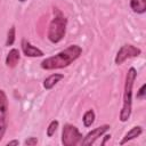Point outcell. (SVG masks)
Listing matches in <instances>:
<instances>
[{"mask_svg": "<svg viewBox=\"0 0 146 146\" xmlns=\"http://www.w3.org/2000/svg\"><path fill=\"white\" fill-rule=\"evenodd\" d=\"M82 54V48L78 44H71L66 49L59 51L55 56L48 57L41 62V67L43 70H58L70 66L74 60H76Z\"/></svg>", "mask_w": 146, "mask_h": 146, "instance_id": "1", "label": "cell"}, {"mask_svg": "<svg viewBox=\"0 0 146 146\" xmlns=\"http://www.w3.org/2000/svg\"><path fill=\"white\" fill-rule=\"evenodd\" d=\"M137 78V71L135 67H130L125 74L124 91H123V105L120 111V121L127 122L132 111V88Z\"/></svg>", "mask_w": 146, "mask_h": 146, "instance_id": "2", "label": "cell"}, {"mask_svg": "<svg viewBox=\"0 0 146 146\" xmlns=\"http://www.w3.org/2000/svg\"><path fill=\"white\" fill-rule=\"evenodd\" d=\"M67 19L60 10H56L54 18L51 19L48 29V39L52 43H58L63 40L66 32Z\"/></svg>", "mask_w": 146, "mask_h": 146, "instance_id": "3", "label": "cell"}, {"mask_svg": "<svg viewBox=\"0 0 146 146\" xmlns=\"http://www.w3.org/2000/svg\"><path fill=\"white\" fill-rule=\"evenodd\" d=\"M82 140V133L79 129L70 123H66L62 130V144L64 146H75Z\"/></svg>", "mask_w": 146, "mask_h": 146, "instance_id": "4", "label": "cell"}, {"mask_svg": "<svg viewBox=\"0 0 146 146\" xmlns=\"http://www.w3.org/2000/svg\"><path fill=\"white\" fill-rule=\"evenodd\" d=\"M140 54H141V50L138 47H136L133 44H123L119 49V51H117V54L115 56L114 62H115L116 65H121L127 59L132 58V57H137Z\"/></svg>", "mask_w": 146, "mask_h": 146, "instance_id": "5", "label": "cell"}, {"mask_svg": "<svg viewBox=\"0 0 146 146\" xmlns=\"http://www.w3.org/2000/svg\"><path fill=\"white\" fill-rule=\"evenodd\" d=\"M8 117V98L6 92L0 89V140L2 139L6 129H7V120Z\"/></svg>", "mask_w": 146, "mask_h": 146, "instance_id": "6", "label": "cell"}, {"mask_svg": "<svg viewBox=\"0 0 146 146\" xmlns=\"http://www.w3.org/2000/svg\"><path fill=\"white\" fill-rule=\"evenodd\" d=\"M108 129H110V125H108V124H103V125H100V127L95 128L94 130L89 131V132L86 135V137L81 140L80 144L83 145V146H88V145L95 144V141H96L99 137H102Z\"/></svg>", "mask_w": 146, "mask_h": 146, "instance_id": "7", "label": "cell"}, {"mask_svg": "<svg viewBox=\"0 0 146 146\" xmlns=\"http://www.w3.org/2000/svg\"><path fill=\"white\" fill-rule=\"evenodd\" d=\"M21 46H22V50H23V52H24V55L26 57H42L44 55L41 49H39L35 46H33L26 39H22Z\"/></svg>", "mask_w": 146, "mask_h": 146, "instance_id": "8", "label": "cell"}, {"mask_svg": "<svg viewBox=\"0 0 146 146\" xmlns=\"http://www.w3.org/2000/svg\"><path fill=\"white\" fill-rule=\"evenodd\" d=\"M19 58H21V54H19V50L16 49V48H13L9 50V52L7 54L6 56V66L7 67H15L18 62H19Z\"/></svg>", "mask_w": 146, "mask_h": 146, "instance_id": "9", "label": "cell"}, {"mask_svg": "<svg viewBox=\"0 0 146 146\" xmlns=\"http://www.w3.org/2000/svg\"><path fill=\"white\" fill-rule=\"evenodd\" d=\"M62 79H64V74H60V73H54L51 75H49L48 78L44 79L43 81V88L46 90H50L51 88H54Z\"/></svg>", "mask_w": 146, "mask_h": 146, "instance_id": "10", "label": "cell"}, {"mask_svg": "<svg viewBox=\"0 0 146 146\" xmlns=\"http://www.w3.org/2000/svg\"><path fill=\"white\" fill-rule=\"evenodd\" d=\"M141 132H143V128L139 127V125H136V127L131 128V129L124 135L123 139L120 141V145H124L125 143H128V141H130V140H132V139H136L137 137H139V136L141 135Z\"/></svg>", "mask_w": 146, "mask_h": 146, "instance_id": "11", "label": "cell"}, {"mask_svg": "<svg viewBox=\"0 0 146 146\" xmlns=\"http://www.w3.org/2000/svg\"><path fill=\"white\" fill-rule=\"evenodd\" d=\"M130 8L133 13L144 14L146 11V0H130Z\"/></svg>", "mask_w": 146, "mask_h": 146, "instance_id": "12", "label": "cell"}, {"mask_svg": "<svg viewBox=\"0 0 146 146\" xmlns=\"http://www.w3.org/2000/svg\"><path fill=\"white\" fill-rule=\"evenodd\" d=\"M95 117H96V115H95L94 110H88V111L83 114V117H82L83 125H84L86 128L91 127V124H92L94 121H95Z\"/></svg>", "mask_w": 146, "mask_h": 146, "instance_id": "13", "label": "cell"}, {"mask_svg": "<svg viewBox=\"0 0 146 146\" xmlns=\"http://www.w3.org/2000/svg\"><path fill=\"white\" fill-rule=\"evenodd\" d=\"M15 36H16V29L15 26H11L7 33V40H6V46H13L15 42Z\"/></svg>", "mask_w": 146, "mask_h": 146, "instance_id": "14", "label": "cell"}, {"mask_svg": "<svg viewBox=\"0 0 146 146\" xmlns=\"http://www.w3.org/2000/svg\"><path fill=\"white\" fill-rule=\"evenodd\" d=\"M58 125H59V122H58L57 120H52V121L49 123L48 128H47V136H48V137H52V136L55 135V132H56Z\"/></svg>", "mask_w": 146, "mask_h": 146, "instance_id": "15", "label": "cell"}, {"mask_svg": "<svg viewBox=\"0 0 146 146\" xmlns=\"http://www.w3.org/2000/svg\"><path fill=\"white\" fill-rule=\"evenodd\" d=\"M24 144H25L26 146H34V145L38 144V139H36L35 137H29L27 139H25Z\"/></svg>", "mask_w": 146, "mask_h": 146, "instance_id": "16", "label": "cell"}, {"mask_svg": "<svg viewBox=\"0 0 146 146\" xmlns=\"http://www.w3.org/2000/svg\"><path fill=\"white\" fill-rule=\"evenodd\" d=\"M145 88H146V84H143L139 88L138 94H137V98H139V99H144L145 98Z\"/></svg>", "mask_w": 146, "mask_h": 146, "instance_id": "17", "label": "cell"}, {"mask_svg": "<svg viewBox=\"0 0 146 146\" xmlns=\"http://www.w3.org/2000/svg\"><path fill=\"white\" fill-rule=\"evenodd\" d=\"M108 139H111V135H105V136H104V139H103V141H102V145H105Z\"/></svg>", "mask_w": 146, "mask_h": 146, "instance_id": "18", "label": "cell"}, {"mask_svg": "<svg viewBox=\"0 0 146 146\" xmlns=\"http://www.w3.org/2000/svg\"><path fill=\"white\" fill-rule=\"evenodd\" d=\"M7 145H8V146H10V145H19V141H18V140H16V139H14V140L8 141V143H7Z\"/></svg>", "mask_w": 146, "mask_h": 146, "instance_id": "19", "label": "cell"}, {"mask_svg": "<svg viewBox=\"0 0 146 146\" xmlns=\"http://www.w3.org/2000/svg\"><path fill=\"white\" fill-rule=\"evenodd\" d=\"M18 1H21V2H24V1H26V0H18Z\"/></svg>", "mask_w": 146, "mask_h": 146, "instance_id": "20", "label": "cell"}]
</instances>
